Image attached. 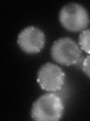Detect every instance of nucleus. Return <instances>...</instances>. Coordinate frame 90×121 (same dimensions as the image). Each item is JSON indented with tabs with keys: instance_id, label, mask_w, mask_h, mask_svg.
Returning a JSON list of instances; mask_svg holds the SVG:
<instances>
[{
	"instance_id": "20e7f679",
	"label": "nucleus",
	"mask_w": 90,
	"mask_h": 121,
	"mask_svg": "<svg viewBox=\"0 0 90 121\" xmlns=\"http://www.w3.org/2000/svg\"><path fill=\"white\" fill-rule=\"evenodd\" d=\"M65 75L59 66L47 63L41 66L37 76V81L42 89L56 92L62 89Z\"/></svg>"
},
{
	"instance_id": "f03ea898",
	"label": "nucleus",
	"mask_w": 90,
	"mask_h": 121,
	"mask_svg": "<svg viewBox=\"0 0 90 121\" xmlns=\"http://www.w3.org/2000/svg\"><path fill=\"white\" fill-rule=\"evenodd\" d=\"M62 26L71 32L83 31L89 23L87 11L77 3H69L64 6L59 14Z\"/></svg>"
},
{
	"instance_id": "0eeeda50",
	"label": "nucleus",
	"mask_w": 90,
	"mask_h": 121,
	"mask_svg": "<svg viewBox=\"0 0 90 121\" xmlns=\"http://www.w3.org/2000/svg\"><path fill=\"white\" fill-rule=\"evenodd\" d=\"M82 70L84 71V73L90 78V55L86 57L85 59L83 60L82 64Z\"/></svg>"
},
{
	"instance_id": "423d86ee",
	"label": "nucleus",
	"mask_w": 90,
	"mask_h": 121,
	"mask_svg": "<svg viewBox=\"0 0 90 121\" xmlns=\"http://www.w3.org/2000/svg\"><path fill=\"white\" fill-rule=\"evenodd\" d=\"M79 45L82 50L90 55V30H85L80 33Z\"/></svg>"
},
{
	"instance_id": "39448f33",
	"label": "nucleus",
	"mask_w": 90,
	"mask_h": 121,
	"mask_svg": "<svg viewBox=\"0 0 90 121\" xmlns=\"http://www.w3.org/2000/svg\"><path fill=\"white\" fill-rule=\"evenodd\" d=\"M17 43L26 53L35 54L43 49L45 44L44 33L35 26H28L18 35Z\"/></svg>"
},
{
	"instance_id": "7ed1b4c3",
	"label": "nucleus",
	"mask_w": 90,
	"mask_h": 121,
	"mask_svg": "<svg viewBox=\"0 0 90 121\" xmlns=\"http://www.w3.org/2000/svg\"><path fill=\"white\" fill-rule=\"evenodd\" d=\"M81 50L70 38H61L54 42L51 48L52 58L62 65H74L80 61Z\"/></svg>"
},
{
	"instance_id": "f257e3e1",
	"label": "nucleus",
	"mask_w": 90,
	"mask_h": 121,
	"mask_svg": "<svg viewBox=\"0 0 90 121\" xmlns=\"http://www.w3.org/2000/svg\"><path fill=\"white\" fill-rule=\"evenodd\" d=\"M64 104L62 98L53 92L41 95L34 102L31 116L33 120L56 121L62 118Z\"/></svg>"
}]
</instances>
